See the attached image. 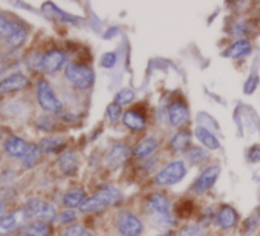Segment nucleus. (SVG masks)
I'll list each match as a JSON object with an SVG mask.
<instances>
[{
    "instance_id": "f257e3e1",
    "label": "nucleus",
    "mask_w": 260,
    "mask_h": 236,
    "mask_svg": "<svg viewBox=\"0 0 260 236\" xmlns=\"http://www.w3.org/2000/svg\"><path fill=\"white\" fill-rule=\"evenodd\" d=\"M122 195L121 192L113 187V186H103L95 195L87 198L84 204L80 207L81 212L84 213H93V212H101L110 205H115L121 201Z\"/></svg>"
},
{
    "instance_id": "f03ea898",
    "label": "nucleus",
    "mask_w": 260,
    "mask_h": 236,
    "mask_svg": "<svg viewBox=\"0 0 260 236\" xmlns=\"http://www.w3.org/2000/svg\"><path fill=\"white\" fill-rule=\"evenodd\" d=\"M147 210L158 225L167 227L173 224L172 204L164 193H152L147 198Z\"/></svg>"
},
{
    "instance_id": "7ed1b4c3",
    "label": "nucleus",
    "mask_w": 260,
    "mask_h": 236,
    "mask_svg": "<svg viewBox=\"0 0 260 236\" xmlns=\"http://www.w3.org/2000/svg\"><path fill=\"white\" fill-rule=\"evenodd\" d=\"M66 78L68 81L75 86L77 89H89L92 87L93 81H95V74L92 71V68L86 66V65H80V63H69L66 66Z\"/></svg>"
},
{
    "instance_id": "20e7f679",
    "label": "nucleus",
    "mask_w": 260,
    "mask_h": 236,
    "mask_svg": "<svg viewBox=\"0 0 260 236\" xmlns=\"http://www.w3.org/2000/svg\"><path fill=\"white\" fill-rule=\"evenodd\" d=\"M185 173H187V169L182 161H172L155 176V183L159 187L173 186V184H178L185 176Z\"/></svg>"
},
{
    "instance_id": "39448f33",
    "label": "nucleus",
    "mask_w": 260,
    "mask_h": 236,
    "mask_svg": "<svg viewBox=\"0 0 260 236\" xmlns=\"http://www.w3.org/2000/svg\"><path fill=\"white\" fill-rule=\"evenodd\" d=\"M37 98L39 104L51 113H60L61 112V101L55 97L51 84L46 80H40L37 84Z\"/></svg>"
},
{
    "instance_id": "423d86ee",
    "label": "nucleus",
    "mask_w": 260,
    "mask_h": 236,
    "mask_svg": "<svg viewBox=\"0 0 260 236\" xmlns=\"http://www.w3.org/2000/svg\"><path fill=\"white\" fill-rule=\"evenodd\" d=\"M116 228L121 236H140L143 233V221L137 215L124 210L116 218Z\"/></svg>"
},
{
    "instance_id": "0eeeda50",
    "label": "nucleus",
    "mask_w": 260,
    "mask_h": 236,
    "mask_svg": "<svg viewBox=\"0 0 260 236\" xmlns=\"http://www.w3.org/2000/svg\"><path fill=\"white\" fill-rule=\"evenodd\" d=\"M23 209L26 210L29 219L34 218L42 222H51L52 219H55V209L51 204L45 202L43 199H39V198L29 199Z\"/></svg>"
},
{
    "instance_id": "6e6552de",
    "label": "nucleus",
    "mask_w": 260,
    "mask_h": 236,
    "mask_svg": "<svg viewBox=\"0 0 260 236\" xmlns=\"http://www.w3.org/2000/svg\"><path fill=\"white\" fill-rule=\"evenodd\" d=\"M29 219L25 209L16 210L11 215H7L4 219H0V236H8L10 233L16 231L17 228H23L26 225V221Z\"/></svg>"
},
{
    "instance_id": "1a4fd4ad",
    "label": "nucleus",
    "mask_w": 260,
    "mask_h": 236,
    "mask_svg": "<svg viewBox=\"0 0 260 236\" xmlns=\"http://www.w3.org/2000/svg\"><path fill=\"white\" fill-rule=\"evenodd\" d=\"M219 173H220V167H219V166H210V167H207V169L196 178L194 184L191 186V190H193L194 193H198V195L205 193L207 190H210V189L214 186V183H216Z\"/></svg>"
},
{
    "instance_id": "9d476101",
    "label": "nucleus",
    "mask_w": 260,
    "mask_h": 236,
    "mask_svg": "<svg viewBox=\"0 0 260 236\" xmlns=\"http://www.w3.org/2000/svg\"><path fill=\"white\" fill-rule=\"evenodd\" d=\"M128 155H130V148L124 143H116L107 151V154L104 157V163L109 169L113 170V169L121 167L124 164V161L128 158Z\"/></svg>"
},
{
    "instance_id": "9b49d317",
    "label": "nucleus",
    "mask_w": 260,
    "mask_h": 236,
    "mask_svg": "<svg viewBox=\"0 0 260 236\" xmlns=\"http://www.w3.org/2000/svg\"><path fill=\"white\" fill-rule=\"evenodd\" d=\"M66 62V55L63 51H58V49H54V51H49L48 54H45L40 60V68L48 72V74H54L57 72Z\"/></svg>"
},
{
    "instance_id": "f8f14e48",
    "label": "nucleus",
    "mask_w": 260,
    "mask_h": 236,
    "mask_svg": "<svg viewBox=\"0 0 260 236\" xmlns=\"http://www.w3.org/2000/svg\"><path fill=\"white\" fill-rule=\"evenodd\" d=\"M26 86H28V78L23 74H13L0 81V95H8L17 91H23Z\"/></svg>"
},
{
    "instance_id": "ddd939ff",
    "label": "nucleus",
    "mask_w": 260,
    "mask_h": 236,
    "mask_svg": "<svg viewBox=\"0 0 260 236\" xmlns=\"http://www.w3.org/2000/svg\"><path fill=\"white\" fill-rule=\"evenodd\" d=\"M29 149H31V144L26 143L23 138H19V137H10L5 141V152L10 157L19 158V160H23L28 155Z\"/></svg>"
},
{
    "instance_id": "4468645a",
    "label": "nucleus",
    "mask_w": 260,
    "mask_h": 236,
    "mask_svg": "<svg viewBox=\"0 0 260 236\" xmlns=\"http://www.w3.org/2000/svg\"><path fill=\"white\" fill-rule=\"evenodd\" d=\"M237 222V213L233 207L230 205H222L214 216V224L223 230H228L231 227H234Z\"/></svg>"
},
{
    "instance_id": "2eb2a0df",
    "label": "nucleus",
    "mask_w": 260,
    "mask_h": 236,
    "mask_svg": "<svg viewBox=\"0 0 260 236\" xmlns=\"http://www.w3.org/2000/svg\"><path fill=\"white\" fill-rule=\"evenodd\" d=\"M169 120L173 128H181L188 120V107L184 103H173L169 109Z\"/></svg>"
},
{
    "instance_id": "dca6fc26",
    "label": "nucleus",
    "mask_w": 260,
    "mask_h": 236,
    "mask_svg": "<svg viewBox=\"0 0 260 236\" xmlns=\"http://www.w3.org/2000/svg\"><path fill=\"white\" fill-rule=\"evenodd\" d=\"M51 225L49 222H42V221H36V222H31V224H26L19 236H51Z\"/></svg>"
},
{
    "instance_id": "f3484780",
    "label": "nucleus",
    "mask_w": 260,
    "mask_h": 236,
    "mask_svg": "<svg viewBox=\"0 0 260 236\" xmlns=\"http://www.w3.org/2000/svg\"><path fill=\"white\" fill-rule=\"evenodd\" d=\"M122 123H124L130 131H137V132H140V131H143V129L146 128V118H144L140 112H137V110H127V112H124V115H122Z\"/></svg>"
},
{
    "instance_id": "a211bd4d",
    "label": "nucleus",
    "mask_w": 260,
    "mask_h": 236,
    "mask_svg": "<svg viewBox=\"0 0 260 236\" xmlns=\"http://www.w3.org/2000/svg\"><path fill=\"white\" fill-rule=\"evenodd\" d=\"M58 167H60V170H61L64 175H68V176L74 175V173L77 172V169H78V163H77L75 154L71 152V151L63 152V154L60 155V158H58Z\"/></svg>"
},
{
    "instance_id": "6ab92c4d",
    "label": "nucleus",
    "mask_w": 260,
    "mask_h": 236,
    "mask_svg": "<svg viewBox=\"0 0 260 236\" xmlns=\"http://www.w3.org/2000/svg\"><path fill=\"white\" fill-rule=\"evenodd\" d=\"M158 146H159V141L156 137H147L140 144H137V148L134 149V154L138 158H146V157H150L158 149Z\"/></svg>"
},
{
    "instance_id": "aec40b11",
    "label": "nucleus",
    "mask_w": 260,
    "mask_h": 236,
    "mask_svg": "<svg viewBox=\"0 0 260 236\" xmlns=\"http://www.w3.org/2000/svg\"><path fill=\"white\" fill-rule=\"evenodd\" d=\"M251 49H252L251 42L246 40V39H240V40H237L236 43H233V45L225 51V57H230V58H240V57L249 54Z\"/></svg>"
},
{
    "instance_id": "412c9836",
    "label": "nucleus",
    "mask_w": 260,
    "mask_h": 236,
    "mask_svg": "<svg viewBox=\"0 0 260 236\" xmlns=\"http://www.w3.org/2000/svg\"><path fill=\"white\" fill-rule=\"evenodd\" d=\"M86 193L83 189H74L69 190L68 193H64L63 196V204L69 209H75V207H81L86 201Z\"/></svg>"
},
{
    "instance_id": "4be33fe9",
    "label": "nucleus",
    "mask_w": 260,
    "mask_h": 236,
    "mask_svg": "<svg viewBox=\"0 0 260 236\" xmlns=\"http://www.w3.org/2000/svg\"><path fill=\"white\" fill-rule=\"evenodd\" d=\"M194 134H196V138H198L205 148H208L210 151H214V149H219V148H220L219 140H217L216 135L211 134L208 129H205V128H196Z\"/></svg>"
},
{
    "instance_id": "5701e85b",
    "label": "nucleus",
    "mask_w": 260,
    "mask_h": 236,
    "mask_svg": "<svg viewBox=\"0 0 260 236\" xmlns=\"http://www.w3.org/2000/svg\"><path fill=\"white\" fill-rule=\"evenodd\" d=\"M190 141H191V137L188 132H178L176 135L172 137V141H170V146L175 152H184L188 149L190 146Z\"/></svg>"
},
{
    "instance_id": "b1692460",
    "label": "nucleus",
    "mask_w": 260,
    "mask_h": 236,
    "mask_svg": "<svg viewBox=\"0 0 260 236\" xmlns=\"http://www.w3.org/2000/svg\"><path fill=\"white\" fill-rule=\"evenodd\" d=\"M43 13L45 14H48V17H52V19H58V20H61V22H75V19L74 17H71V16H68V14H64V13H61L54 4H51V2H48V4H45L43 5Z\"/></svg>"
},
{
    "instance_id": "393cba45",
    "label": "nucleus",
    "mask_w": 260,
    "mask_h": 236,
    "mask_svg": "<svg viewBox=\"0 0 260 236\" xmlns=\"http://www.w3.org/2000/svg\"><path fill=\"white\" fill-rule=\"evenodd\" d=\"M64 146H66V143H64L63 140H60V138H45V140L39 144L40 151L45 152V154H52V152L61 151Z\"/></svg>"
},
{
    "instance_id": "a878e982",
    "label": "nucleus",
    "mask_w": 260,
    "mask_h": 236,
    "mask_svg": "<svg viewBox=\"0 0 260 236\" xmlns=\"http://www.w3.org/2000/svg\"><path fill=\"white\" fill-rule=\"evenodd\" d=\"M17 28H19V25L10 22L4 16H0V39H10Z\"/></svg>"
},
{
    "instance_id": "bb28decb",
    "label": "nucleus",
    "mask_w": 260,
    "mask_h": 236,
    "mask_svg": "<svg viewBox=\"0 0 260 236\" xmlns=\"http://www.w3.org/2000/svg\"><path fill=\"white\" fill-rule=\"evenodd\" d=\"M40 154H42V151H40L39 144H31V149H29L28 155L22 160L23 166H25V167H32V166H36V164L39 163V160H40Z\"/></svg>"
},
{
    "instance_id": "cd10ccee",
    "label": "nucleus",
    "mask_w": 260,
    "mask_h": 236,
    "mask_svg": "<svg viewBox=\"0 0 260 236\" xmlns=\"http://www.w3.org/2000/svg\"><path fill=\"white\" fill-rule=\"evenodd\" d=\"M187 158L194 163V164H199L205 160H208V154L207 151H204L202 148H191L188 152H187Z\"/></svg>"
},
{
    "instance_id": "c85d7f7f",
    "label": "nucleus",
    "mask_w": 260,
    "mask_h": 236,
    "mask_svg": "<svg viewBox=\"0 0 260 236\" xmlns=\"http://www.w3.org/2000/svg\"><path fill=\"white\" fill-rule=\"evenodd\" d=\"M135 100V92L132 89H122L116 94L115 97V103L122 106V104H130Z\"/></svg>"
},
{
    "instance_id": "c756f323",
    "label": "nucleus",
    "mask_w": 260,
    "mask_h": 236,
    "mask_svg": "<svg viewBox=\"0 0 260 236\" xmlns=\"http://www.w3.org/2000/svg\"><path fill=\"white\" fill-rule=\"evenodd\" d=\"M26 36H28V33L23 29V28H17L14 33H13V36L8 39V43H10V46H13V48H17V46H20L25 40H26Z\"/></svg>"
},
{
    "instance_id": "7c9ffc66",
    "label": "nucleus",
    "mask_w": 260,
    "mask_h": 236,
    "mask_svg": "<svg viewBox=\"0 0 260 236\" xmlns=\"http://www.w3.org/2000/svg\"><path fill=\"white\" fill-rule=\"evenodd\" d=\"M106 115H107V120H109L110 123H116L124 113H122V110H121V106H119V104L112 103V104H109V106H107Z\"/></svg>"
},
{
    "instance_id": "2f4dec72",
    "label": "nucleus",
    "mask_w": 260,
    "mask_h": 236,
    "mask_svg": "<svg viewBox=\"0 0 260 236\" xmlns=\"http://www.w3.org/2000/svg\"><path fill=\"white\" fill-rule=\"evenodd\" d=\"M202 234H204V228L201 225L194 224V225H187V227L181 228L176 236H202Z\"/></svg>"
},
{
    "instance_id": "473e14b6",
    "label": "nucleus",
    "mask_w": 260,
    "mask_h": 236,
    "mask_svg": "<svg viewBox=\"0 0 260 236\" xmlns=\"http://www.w3.org/2000/svg\"><path fill=\"white\" fill-rule=\"evenodd\" d=\"M116 52H104L100 58V65L106 69H110L116 65Z\"/></svg>"
},
{
    "instance_id": "72a5a7b5",
    "label": "nucleus",
    "mask_w": 260,
    "mask_h": 236,
    "mask_svg": "<svg viewBox=\"0 0 260 236\" xmlns=\"http://www.w3.org/2000/svg\"><path fill=\"white\" fill-rule=\"evenodd\" d=\"M64 236H92V234L81 225H71L64 230Z\"/></svg>"
},
{
    "instance_id": "f704fd0d",
    "label": "nucleus",
    "mask_w": 260,
    "mask_h": 236,
    "mask_svg": "<svg viewBox=\"0 0 260 236\" xmlns=\"http://www.w3.org/2000/svg\"><path fill=\"white\" fill-rule=\"evenodd\" d=\"M257 84H258V78L255 77V74H252L248 80H246V83H245V94H251V92H254V89L257 87Z\"/></svg>"
},
{
    "instance_id": "c9c22d12",
    "label": "nucleus",
    "mask_w": 260,
    "mask_h": 236,
    "mask_svg": "<svg viewBox=\"0 0 260 236\" xmlns=\"http://www.w3.org/2000/svg\"><path fill=\"white\" fill-rule=\"evenodd\" d=\"M77 219V215H75V212H72V210H66V212H63L61 215H60V222L61 224H71V222H74Z\"/></svg>"
},
{
    "instance_id": "e433bc0d",
    "label": "nucleus",
    "mask_w": 260,
    "mask_h": 236,
    "mask_svg": "<svg viewBox=\"0 0 260 236\" xmlns=\"http://www.w3.org/2000/svg\"><path fill=\"white\" fill-rule=\"evenodd\" d=\"M248 158L251 163H257L260 161V146H254L251 148V151L248 152Z\"/></svg>"
},
{
    "instance_id": "4c0bfd02",
    "label": "nucleus",
    "mask_w": 260,
    "mask_h": 236,
    "mask_svg": "<svg viewBox=\"0 0 260 236\" xmlns=\"http://www.w3.org/2000/svg\"><path fill=\"white\" fill-rule=\"evenodd\" d=\"M5 212H7V207H5V204L0 201V219H4L7 215H5Z\"/></svg>"
},
{
    "instance_id": "58836bf2",
    "label": "nucleus",
    "mask_w": 260,
    "mask_h": 236,
    "mask_svg": "<svg viewBox=\"0 0 260 236\" xmlns=\"http://www.w3.org/2000/svg\"><path fill=\"white\" fill-rule=\"evenodd\" d=\"M0 138H2V131H0Z\"/></svg>"
},
{
    "instance_id": "ea45409f",
    "label": "nucleus",
    "mask_w": 260,
    "mask_h": 236,
    "mask_svg": "<svg viewBox=\"0 0 260 236\" xmlns=\"http://www.w3.org/2000/svg\"><path fill=\"white\" fill-rule=\"evenodd\" d=\"M162 236H170V234H162Z\"/></svg>"
}]
</instances>
